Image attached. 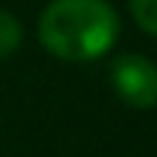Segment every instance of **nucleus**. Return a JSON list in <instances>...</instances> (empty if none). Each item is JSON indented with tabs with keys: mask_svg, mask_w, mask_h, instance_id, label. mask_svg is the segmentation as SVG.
Returning <instances> with one entry per match:
<instances>
[{
	"mask_svg": "<svg viewBox=\"0 0 157 157\" xmlns=\"http://www.w3.org/2000/svg\"><path fill=\"white\" fill-rule=\"evenodd\" d=\"M119 38V15L108 0H50L38 17V41L61 61H96Z\"/></svg>",
	"mask_w": 157,
	"mask_h": 157,
	"instance_id": "nucleus-1",
	"label": "nucleus"
},
{
	"mask_svg": "<svg viewBox=\"0 0 157 157\" xmlns=\"http://www.w3.org/2000/svg\"><path fill=\"white\" fill-rule=\"evenodd\" d=\"M111 87L119 102L137 111L157 105V64L140 52H122L111 61Z\"/></svg>",
	"mask_w": 157,
	"mask_h": 157,
	"instance_id": "nucleus-2",
	"label": "nucleus"
},
{
	"mask_svg": "<svg viewBox=\"0 0 157 157\" xmlns=\"http://www.w3.org/2000/svg\"><path fill=\"white\" fill-rule=\"evenodd\" d=\"M23 41V26L12 12L0 9V58L12 56Z\"/></svg>",
	"mask_w": 157,
	"mask_h": 157,
	"instance_id": "nucleus-3",
	"label": "nucleus"
},
{
	"mask_svg": "<svg viewBox=\"0 0 157 157\" xmlns=\"http://www.w3.org/2000/svg\"><path fill=\"white\" fill-rule=\"evenodd\" d=\"M128 9L134 15L137 26L157 38V0H128Z\"/></svg>",
	"mask_w": 157,
	"mask_h": 157,
	"instance_id": "nucleus-4",
	"label": "nucleus"
}]
</instances>
